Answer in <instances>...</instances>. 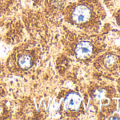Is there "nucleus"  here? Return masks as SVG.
Segmentation results:
<instances>
[{
  "label": "nucleus",
  "mask_w": 120,
  "mask_h": 120,
  "mask_svg": "<svg viewBox=\"0 0 120 120\" xmlns=\"http://www.w3.org/2000/svg\"><path fill=\"white\" fill-rule=\"evenodd\" d=\"M75 54L80 58H84L91 54L93 47L91 44L88 41H81L75 47Z\"/></svg>",
  "instance_id": "nucleus-3"
},
{
  "label": "nucleus",
  "mask_w": 120,
  "mask_h": 120,
  "mask_svg": "<svg viewBox=\"0 0 120 120\" xmlns=\"http://www.w3.org/2000/svg\"><path fill=\"white\" fill-rule=\"evenodd\" d=\"M91 18V11L85 4L76 5L67 15L69 23L76 26H82L87 23Z\"/></svg>",
  "instance_id": "nucleus-1"
},
{
  "label": "nucleus",
  "mask_w": 120,
  "mask_h": 120,
  "mask_svg": "<svg viewBox=\"0 0 120 120\" xmlns=\"http://www.w3.org/2000/svg\"><path fill=\"white\" fill-rule=\"evenodd\" d=\"M35 52L33 50L25 49L20 51L16 56V65L18 69L26 71L30 69L35 64Z\"/></svg>",
  "instance_id": "nucleus-2"
},
{
  "label": "nucleus",
  "mask_w": 120,
  "mask_h": 120,
  "mask_svg": "<svg viewBox=\"0 0 120 120\" xmlns=\"http://www.w3.org/2000/svg\"><path fill=\"white\" fill-rule=\"evenodd\" d=\"M81 102V98L79 95L73 93L67 96L64 100V106L66 109L76 110L79 108Z\"/></svg>",
  "instance_id": "nucleus-4"
}]
</instances>
